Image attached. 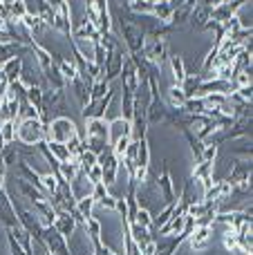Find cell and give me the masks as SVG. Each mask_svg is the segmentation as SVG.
<instances>
[{"mask_svg":"<svg viewBox=\"0 0 253 255\" xmlns=\"http://www.w3.org/2000/svg\"><path fill=\"white\" fill-rule=\"evenodd\" d=\"M92 199H94V204H99V206L108 208V211H115V206H117V197L108 193V188H106L103 184H94V188H92Z\"/></svg>","mask_w":253,"mask_h":255,"instance_id":"obj_15","label":"cell"},{"mask_svg":"<svg viewBox=\"0 0 253 255\" xmlns=\"http://www.w3.org/2000/svg\"><path fill=\"white\" fill-rule=\"evenodd\" d=\"M72 88H74V97L79 99V103H81V108H85L90 103V88L83 83V81L76 76L74 81H72Z\"/></svg>","mask_w":253,"mask_h":255,"instance_id":"obj_26","label":"cell"},{"mask_svg":"<svg viewBox=\"0 0 253 255\" xmlns=\"http://www.w3.org/2000/svg\"><path fill=\"white\" fill-rule=\"evenodd\" d=\"M110 90V83H106V81H94L92 88H90V101H99V99L106 97V92Z\"/></svg>","mask_w":253,"mask_h":255,"instance_id":"obj_30","label":"cell"},{"mask_svg":"<svg viewBox=\"0 0 253 255\" xmlns=\"http://www.w3.org/2000/svg\"><path fill=\"white\" fill-rule=\"evenodd\" d=\"M202 76H197V74H186V79L182 81V92L186 94V99H193V97H197V90H200V83H202Z\"/></svg>","mask_w":253,"mask_h":255,"instance_id":"obj_21","label":"cell"},{"mask_svg":"<svg viewBox=\"0 0 253 255\" xmlns=\"http://www.w3.org/2000/svg\"><path fill=\"white\" fill-rule=\"evenodd\" d=\"M132 222H134V224H139V226H143V229H148L152 235H155V231H152V215H150V211H148V208L139 206V211L134 213ZM132 222H130V224H132Z\"/></svg>","mask_w":253,"mask_h":255,"instance_id":"obj_27","label":"cell"},{"mask_svg":"<svg viewBox=\"0 0 253 255\" xmlns=\"http://www.w3.org/2000/svg\"><path fill=\"white\" fill-rule=\"evenodd\" d=\"M166 110H168V106H166L161 99H150V101H148V106H146V121H148V126L164 121L166 119Z\"/></svg>","mask_w":253,"mask_h":255,"instance_id":"obj_12","label":"cell"},{"mask_svg":"<svg viewBox=\"0 0 253 255\" xmlns=\"http://www.w3.org/2000/svg\"><path fill=\"white\" fill-rule=\"evenodd\" d=\"M141 56H143V61L155 63V65H161V63H164L166 58L170 56L168 43H166L164 38H150L146 45H143Z\"/></svg>","mask_w":253,"mask_h":255,"instance_id":"obj_5","label":"cell"},{"mask_svg":"<svg viewBox=\"0 0 253 255\" xmlns=\"http://www.w3.org/2000/svg\"><path fill=\"white\" fill-rule=\"evenodd\" d=\"M74 134H79L76 126H74V121H70L67 117H58V119H54L47 128V139L58 141V143H67Z\"/></svg>","mask_w":253,"mask_h":255,"instance_id":"obj_4","label":"cell"},{"mask_svg":"<svg viewBox=\"0 0 253 255\" xmlns=\"http://www.w3.org/2000/svg\"><path fill=\"white\" fill-rule=\"evenodd\" d=\"M130 136V121H126L124 117H117V119L108 121V143L115 145L119 139Z\"/></svg>","mask_w":253,"mask_h":255,"instance_id":"obj_8","label":"cell"},{"mask_svg":"<svg viewBox=\"0 0 253 255\" xmlns=\"http://www.w3.org/2000/svg\"><path fill=\"white\" fill-rule=\"evenodd\" d=\"M47 148H49V152L54 154V159H56V161H61V163L72 161V154H70V150H67L65 143H58V141L47 139Z\"/></svg>","mask_w":253,"mask_h":255,"instance_id":"obj_22","label":"cell"},{"mask_svg":"<svg viewBox=\"0 0 253 255\" xmlns=\"http://www.w3.org/2000/svg\"><path fill=\"white\" fill-rule=\"evenodd\" d=\"M173 11H175V4H173V2H168V0H159V2L152 4V16H155L157 20H161V22L170 20Z\"/></svg>","mask_w":253,"mask_h":255,"instance_id":"obj_20","label":"cell"},{"mask_svg":"<svg viewBox=\"0 0 253 255\" xmlns=\"http://www.w3.org/2000/svg\"><path fill=\"white\" fill-rule=\"evenodd\" d=\"M7 242H9V249H11V255H27V253H25V249H22L20 244H18L9 233H7Z\"/></svg>","mask_w":253,"mask_h":255,"instance_id":"obj_34","label":"cell"},{"mask_svg":"<svg viewBox=\"0 0 253 255\" xmlns=\"http://www.w3.org/2000/svg\"><path fill=\"white\" fill-rule=\"evenodd\" d=\"M184 224H186V213H184V215H175L173 213V217H170L164 226H159L157 231H159V235H177L184 231Z\"/></svg>","mask_w":253,"mask_h":255,"instance_id":"obj_17","label":"cell"},{"mask_svg":"<svg viewBox=\"0 0 253 255\" xmlns=\"http://www.w3.org/2000/svg\"><path fill=\"white\" fill-rule=\"evenodd\" d=\"M29 52V45H20V43H0V67L11 58H20Z\"/></svg>","mask_w":253,"mask_h":255,"instance_id":"obj_11","label":"cell"},{"mask_svg":"<svg viewBox=\"0 0 253 255\" xmlns=\"http://www.w3.org/2000/svg\"><path fill=\"white\" fill-rule=\"evenodd\" d=\"M121 31H124V43L128 47V54L141 52L143 45H146V34L141 31V27L130 20H121Z\"/></svg>","mask_w":253,"mask_h":255,"instance_id":"obj_3","label":"cell"},{"mask_svg":"<svg viewBox=\"0 0 253 255\" xmlns=\"http://www.w3.org/2000/svg\"><path fill=\"white\" fill-rule=\"evenodd\" d=\"M0 148H4V141H2V132H0Z\"/></svg>","mask_w":253,"mask_h":255,"instance_id":"obj_35","label":"cell"},{"mask_svg":"<svg viewBox=\"0 0 253 255\" xmlns=\"http://www.w3.org/2000/svg\"><path fill=\"white\" fill-rule=\"evenodd\" d=\"M47 128L40 119H18L16 124V141L27 145H36L38 141L47 139Z\"/></svg>","mask_w":253,"mask_h":255,"instance_id":"obj_1","label":"cell"},{"mask_svg":"<svg viewBox=\"0 0 253 255\" xmlns=\"http://www.w3.org/2000/svg\"><path fill=\"white\" fill-rule=\"evenodd\" d=\"M25 101L29 103V106H34L36 110H43V88L40 85H31V88H27L25 92Z\"/></svg>","mask_w":253,"mask_h":255,"instance_id":"obj_25","label":"cell"},{"mask_svg":"<svg viewBox=\"0 0 253 255\" xmlns=\"http://www.w3.org/2000/svg\"><path fill=\"white\" fill-rule=\"evenodd\" d=\"M0 4H2V0H0Z\"/></svg>","mask_w":253,"mask_h":255,"instance_id":"obj_36","label":"cell"},{"mask_svg":"<svg viewBox=\"0 0 253 255\" xmlns=\"http://www.w3.org/2000/svg\"><path fill=\"white\" fill-rule=\"evenodd\" d=\"M99 166H101V184L106 188H110L112 184L117 181V175H119V166H121V159L112 152V148H108L106 152L99 154Z\"/></svg>","mask_w":253,"mask_h":255,"instance_id":"obj_2","label":"cell"},{"mask_svg":"<svg viewBox=\"0 0 253 255\" xmlns=\"http://www.w3.org/2000/svg\"><path fill=\"white\" fill-rule=\"evenodd\" d=\"M168 61H170V67H173L175 85H182V81L186 79V65H184L182 56H175V54H170V56H168Z\"/></svg>","mask_w":253,"mask_h":255,"instance_id":"obj_24","label":"cell"},{"mask_svg":"<svg viewBox=\"0 0 253 255\" xmlns=\"http://www.w3.org/2000/svg\"><path fill=\"white\" fill-rule=\"evenodd\" d=\"M184 103H186V94L182 92L179 85H173L168 90V108H184Z\"/></svg>","mask_w":253,"mask_h":255,"instance_id":"obj_29","label":"cell"},{"mask_svg":"<svg viewBox=\"0 0 253 255\" xmlns=\"http://www.w3.org/2000/svg\"><path fill=\"white\" fill-rule=\"evenodd\" d=\"M157 190H161V195H164V199H166V204H173V202H177L175 199V190H173V179H170V170H168V166H164V170H161V175L157 177Z\"/></svg>","mask_w":253,"mask_h":255,"instance_id":"obj_14","label":"cell"},{"mask_svg":"<svg viewBox=\"0 0 253 255\" xmlns=\"http://www.w3.org/2000/svg\"><path fill=\"white\" fill-rule=\"evenodd\" d=\"M85 177H88L92 184H101V166H99V163H94L90 170H85Z\"/></svg>","mask_w":253,"mask_h":255,"instance_id":"obj_33","label":"cell"},{"mask_svg":"<svg viewBox=\"0 0 253 255\" xmlns=\"http://www.w3.org/2000/svg\"><path fill=\"white\" fill-rule=\"evenodd\" d=\"M18 115H20V101L7 92L0 101V121H18Z\"/></svg>","mask_w":253,"mask_h":255,"instance_id":"obj_9","label":"cell"},{"mask_svg":"<svg viewBox=\"0 0 253 255\" xmlns=\"http://www.w3.org/2000/svg\"><path fill=\"white\" fill-rule=\"evenodd\" d=\"M16 124L18 121H0V132H2L4 143H9V141L16 139Z\"/></svg>","mask_w":253,"mask_h":255,"instance_id":"obj_32","label":"cell"},{"mask_svg":"<svg viewBox=\"0 0 253 255\" xmlns=\"http://www.w3.org/2000/svg\"><path fill=\"white\" fill-rule=\"evenodd\" d=\"M209 20H211V7L209 4H197V7L193 9L191 18H188V22H191L193 29H204Z\"/></svg>","mask_w":253,"mask_h":255,"instance_id":"obj_16","label":"cell"},{"mask_svg":"<svg viewBox=\"0 0 253 255\" xmlns=\"http://www.w3.org/2000/svg\"><path fill=\"white\" fill-rule=\"evenodd\" d=\"M52 226H54V229H56L65 240H70L72 235H74L76 222H74V217H72L67 211H58V213H56V220H54Z\"/></svg>","mask_w":253,"mask_h":255,"instance_id":"obj_10","label":"cell"},{"mask_svg":"<svg viewBox=\"0 0 253 255\" xmlns=\"http://www.w3.org/2000/svg\"><path fill=\"white\" fill-rule=\"evenodd\" d=\"M85 136H103V139H108V121L85 119Z\"/></svg>","mask_w":253,"mask_h":255,"instance_id":"obj_18","label":"cell"},{"mask_svg":"<svg viewBox=\"0 0 253 255\" xmlns=\"http://www.w3.org/2000/svg\"><path fill=\"white\" fill-rule=\"evenodd\" d=\"M92 208H94V199L92 195H85V197L76 199V213H79L83 220H88V217H92Z\"/></svg>","mask_w":253,"mask_h":255,"instance_id":"obj_28","label":"cell"},{"mask_svg":"<svg viewBox=\"0 0 253 255\" xmlns=\"http://www.w3.org/2000/svg\"><path fill=\"white\" fill-rule=\"evenodd\" d=\"M211 233H213V226H195L188 235V242H191V249L193 251H200L209 244L211 240Z\"/></svg>","mask_w":253,"mask_h":255,"instance_id":"obj_13","label":"cell"},{"mask_svg":"<svg viewBox=\"0 0 253 255\" xmlns=\"http://www.w3.org/2000/svg\"><path fill=\"white\" fill-rule=\"evenodd\" d=\"M134 166H137V168H148V166H150V150H148V139H139L137 157H134Z\"/></svg>","mask_w":253,"mask_h":255,"instance_id":"obj_23","label":"cell"},{"mask_svg":"<svg viewBox=\"0 0 253 255\" xmlns=\"http://www.w3.org/2000/svg\"><path fill=\"white\" fill-rule=\"evenodd\" d=\"M2 74H4V79L9 81V83H13V81H18L20 79V72H22V58H11V61H7L2 67Z\"/></svg>","mask_w":253,"mask_h":255,"instance_id":"obj_19","label":"cell"},{"mask_svg":"<svg viewBox=\"0 0 253 255\" xmlns=\"http://www.w3.org/2000/svg\"><path fill=\"white\" fill-rule=\"evenodd\" d=\"M224 181L231 186H240V184H249L251 181V159H242L236 161L233 168L229 170V175L224 177Z\"/></svg>","mask_w":253,"mask_h":255,"instance_id":"obj_7","label":"cell"},{"mask_svg":"<svg viewBox=\"0 0 253 255\" xmlns=\"http://www.w3.org/2000/svg\"><path fill=\"white\" fill-rule=\"evenodd\" d=\"M65 145H67V150H70L72 159H76V157H79V154L85 150V141H83V136H81V134H74Z\"/></svg>","mask_w":253,"mask_h":255,"instance_id":"obj_31","label":"cell"},{"mask_svg":"<svg viewBox=\"0 0 253 255\" xmlns=\"http://www.w3.org/2000/svg\"><path fill=\"white\" fill-rule=\"evenodd\" d=\"M0 224H2L4 229H16V226H20L16 208H13V199H9V193L4 190V186H0Z\"/></svg>","mask_w":253,"mask_h":255,"instance_id":"obj_6","label":"cell"}]
</instances>
